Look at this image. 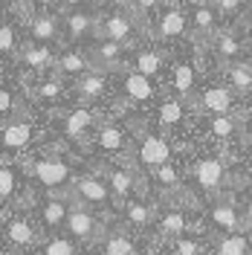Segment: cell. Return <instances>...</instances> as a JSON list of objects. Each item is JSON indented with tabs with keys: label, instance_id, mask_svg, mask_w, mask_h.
I'll return each mask as SVG.
<instances>
[{
	"label": "cell",
	"instance_id": "47",
	"mask_svg": "<svg viewBox=\"0 0 252 255\" xmlns=\"http://www.w3.org/2000/svg\"><path fill=\"white\" fill-rule=\"evenodd\" d=\"M102 3H125V0H102Z\"/></svg>",
	"mask_w": 252,
	"mask_h": 255
},
{
	"label": "cell",
	"instance_id": "3",
	"mask_svg": "<svg viewBox=\"0 0 252 255\" xmlns=\"http://www.w3.org/2000/svg\"><path fill=\"white\" fill-rule=\"evenodd\" d=\"M209 226L221 235H238V232H250L244 215L235 209V203L229 197H215L209 206Z\"/></svg>",
	"mask_w": 252,
	"mask_h": 255
},
{
	"label": "cell",
	"instance_id": "2",
	"mask_svg": "<svg viewBox=\"0 0 252 255\" xmlns=\"http://www.w3.org/2000/svg\"><path fill=\"white\" fill-rule=\"evenodd\" d=\"M70 200H76L81 206H90V209H99V212H105V209L113 206V191L108 186V180L99 174H81L76 177V183H73V189L67 194Z\"/></svg>",
	"mask_w": 252,
	"mask_h": 255
},
{
	"label": "cell",
	"instance_id": "16",
	"mask_svg": "<svg viewBox=\"0 0 252 255\" xmlns=\"http://www.w3.org/2000/svg\"><path fill=\"white\" fill-rule=\"evenodd\" d=\"M105 180H108V186H111L113 197L116 200H127L133 189H136V174L130 171V168H122V165H113V168H105Z\"/></svg>",
	"mask_w": 252,
	"mask_h": 255
},
{
	"label": "cell",
	"instance_id": "27",
	"mask_svg": "<svg viewBox=\"0 0 252 255\" xmlns=\"http://www.w3.org/2000/svg\"><path fill=\"white\" fill-rule=\"evenodd\" d=\"M238 130H241V122L235 119V113H221V116H212L209 119V133L215 139H232Z\"/></svg>",
	"mask_w": 252,
	"mask_h": 255
},
{
	"label": "cell",
	"instance_id": "15",
	"mask_svg": "<svg viewBox=\"0 0 252 255\" xmlns=\"http://www.w3.org/2000/svg\"><path fill=\"white\" fill-rule=\"evenodd\" d=\"M119 87H122V93L130 99V102H151L154 93H157V87H154V81L148 79V76H142V73H125L122 79H119Z\"/></svg>",
	"mask_w": 252,
	"mask_h": 255
},
{
	"label": "cell",
	"instance_id": "13",
	"mask_svg": "<svg viewBox=\"0 0 252 255\" xmlns=\"http://www.w3.org/2000/svg\"><path fill=\"white\" fill-rule=\"evenodd\" d=\"M99 119H96L93 108H87V105H79V108H73V111L64 116V136L67 139H81V136H87V130H93Z\"/></svg>",
	"mask_w": 252,
	"mask_h": 255
},
{
	"label": "cell",
	"instance_id": "8",
	"mask_svg": "<svg viewBox=\"0 0 252 255\" xmlns=\"http://www.w3.org/2000/svg\"><path fill=\"white\" fill-rule=\"evenodd\" d=\"M3 235H6L9 250H15V253L32 250L38 244V229H35V223L26 215H12L9 221L3 223Z\"/></svg>",
	"mask_w": 252,
	"mask_h": 255
},
{
	"label": "cell",
	"instance_id": "19",
	"mask_svg": "<svg viewBox=\"0 0 252 255\" xmlns=\"http://www.w3.org/2000/svg\"><path fill=\"white\" fill-rule=\"evenodd\" d=\"M96 29H99V20L93 15H87V12H70V15L64 17V35L70 41H84Z\"/></svg>",
	"mask_w": 252,
	"mask_h": 255
},
{
	"label": "cell",
	"instance_id": "4",
	"mask_svg": "<svg viewBox=\"0 0 252 255\" xmlns=\"http://www.w3.org/2000/svg\"><path fill=\"white\" fill-rule=\"evenodd\" d=\"M194 180L197 186L215 197H221L223 186H226V162L218 154H206L194 162Z\"/></svg>",
	"mask_w": 252,
	"mask_h": 255
},
{
	"label": "cell",
	"instance_id": "17",
	"mask_svg": "<svg viewBox=\"0 0 252 255\" xmlns=\"http://www.w3.org/2000/svg\"><path fill=\"white\" fill-rule=\"evenodd\" d=\"M70 203H67V197H49L47 203H41V226L44 229H61L67 226V218H70Z\"/></svg>",
	"mask_w": 252,
	"mask_h": 255
},
{
	"label": "cell",
	"instance_id": "18",
	"mask_svg": "<svg viewBox=\"0 0 252 255\" xmlns=\"http://www.w3.org/2000/svg\"><path fill=\"white\" fill-rule=\"evenodd\" d=\"M189 17H191L194 32H197L200 38H212V41H215V35H218V9H215V6L197 3V6H191Z\"/></svg>",
	"mask_w": 252,
	"mask_h": 255
},
{
	"label": "cell",
	"instance_id": "22",
	"mask_svg": "<svg viewBox=\"0 0 252 255\" xmlns=\"http://www.w3.org/2000/svg\"><path fill=\"white\" fill-rule=\"evenodd\" d=\"M29 32H32V41L52 44L58 38V17L52 15V12H38V15H32Z\"/></svg>",
	"mask_w": 252,
	"mask_h": 255
},
{
	"label": "cell",
	"instance_id": "41",
	"mask_svg": "<svg viewBox=\"0 0 252 255\" xmlns=\"http://www.w3.org/2000/svg\"><path fill=\"white\" fill-rule=\"evenodd\" d=\"M130 3H133V12L136 15H151L159 6V0H130Z\"/></svg>",
	"mask_w": 252,
	"mask_h": 255
},
{
	"label": "cell",
	"instance_id": "42",
	"mask_svg": "<svg viewBox=\"0 0 252 255\" xmlns=\"http://www.w3.org/2000/svg\"><path fill=\"white\" fill-rule=\"evenodd\" d=\"M0 111H3V116H12L15 113V96H12V90H3L0 93Z\"/></svg>",
	"mask_w": 252,
	"mask_h": 255
},
{
	"label": "cell",
	"instance_id": "37",
	"mask_svg": "<svg viewBox=\"0 0 252 255\" xmlns=\"http://www.w3.org/2000/svg\"><path fill=\"white\" fill-rule=\"evenodd\" d=\"M17 191V171L12 165H0V200L3 203H12V197H15Z\"/></svg>",
	"mask_w": 252,
	"mask_h": 255
},
{
	"label": "cell",
	"instance_id": "46",
	"mask_svg": "<svg viewBox=\"0 0 252 255\" xmlns=\"http://www.w3.org/2000/svg\"><path fill=\"white\" fill-rule=\"evenodd\" d=\"M247 145H250V151H252V125L247 128Z\"/></svg>",
	"mask_w": 252,
	"mask_h": 255
},
{
	"label": "cell",
	"instance_id": "31",
	"mask_svg": "<svg viewBox=\"0 0 252 255\" xmlns=\"http://www.w3.org/2000/svg\"><path fill=\"white\" fill-rule=\"evenodd\" d=\"M174 87H177L180 99H191V90H194V67L189 61L174 64Z\"/></svg>",
	"mask_w": 252,
	"mask_h": 255
},
{
	"label": "cell",
	"instance_id": "21",
	"mask_svg": "<svg viewBox=\"0 0 252 255\" xmlns=\"http://www.w3.org/2000/svg\"><path fill=\"white\" fill-rule=\"evenodd\" d=\"M125 221L133 229H148V226H157V212H154L151 203H145V200H127Z\"/></svg>",
	"mask_w": 252,
	"mask_h": 255
},
{
	"label": "cell",
	"instance_id": "11",
	"mask_svg": "<svg viewBox=\"0 0 252 255\" xmlns=\"http://www.w3.org/2000/svg\"><path fill=\"white\" fill-rule=\"evenodd\" d=\"M235 105V90L229 84H209L200 93V108L209 116H221V113H232Z\"/></svg>",
	"mask_w": 252,
	"mask_h": 255
},
{
	"label": "cell",
	"instance_id": "6",
	"mask_svg": "<svg viewBox=\"0 0 252 255\" xmlns=\"http://www.w3.org/2000/svg\"><path fill=\"white\" fill-rule=\"evenodd\" d=\"M93 148L99 154H105V157H119V154H125L130 148V136H127V130L122 125L102 122L93 133Z\"/></svg>",
	"mask_w": 252,
	"mask_h": 255
},
{
	"label": "cell",
	"instance_id": "39",
	"mask_svg": "<svg viewBox=\"0 0 252 255\" xmlns=\"http://www.w3.org/2000/svg\"><path fill=\"white\" fill-rule=\"evenodd\" d=\"M15 49H17V29H15V23H3L0 26V52L3 55H15Z\"/></svg>",
	"mask_w": 252,
	"mask_h": 255
},
{
	"label": "cell",
	"instance_id": "28",
	"mask_svg": "<svg viewBox=\"0 0 252 255\" xmlns=\"http://www.w3.org/2000/svg\"><path fill=\"white\" fill-rule=\"evenodd\" d=\"M186 119V105L183 99H165L159 105V125L162 128H180Z\"/></svg>",
	"mask_w": 252,
	"mask_h": 255
},
{
	"label": "cell",
	"instance_id": "34",
	"mask_svg": "<svg viewBox=\"0 0 252 255\" xmlns=\"http://www.w3.org/2000/svg\"><path fill=\"white\" fill-rule=\"evenodd\" d=\"M102 255H136V247H133V241L122 235V232H113L108 235V241L102 244Z\"/></svg>",
	"mask_w": 252,
	"mask_h": 255
},
{
	"label": "cell",
	"instance_id": "36",
	"mask_svg": "<svg viewBox=\"0 0 252 255\" xmlns=\"http://www.w3.org/2000/svg\"><path fill=\"white\" fill-rule=\"evenodd\" d=\"M151 177H154V183H157L159 189H165V191H177L180 189V171H177L174 162H165V165L154 168Z\"/></svg>",
	"mask_w": 252,
	"mask_h": 255
},
{
	"label": "cell",
	"instance_id": "40",
	"mask_svg": "<svg viewBox=\"0 0 252 255\" xmlns=\"http://www.w3.org/2000/svg\"><path fill=\"white\" fill-rule=\"evenodd\" d=\"M212 6L218 9V15L235 17L241 9H244V0H212Z\"/></svg>",
	"mask_w": 252,
	"mask_h": 255
},
{
	"label": "cell",
	"instance_id": "30",
	"mask_svg": "<svg viewBox=\"0 0 252 255\" xmlns=\"http://www.w3.org/2000/svg\"><path fill=\"white\" fill-rule=\"evenodd\" d=\"M133 70L142 73V76H148V79H154L162 70V55H159L157 49H139L136 58H133Z\"/></svg>",
	"mask_w": 252,
	"mask_h": 255
},
{
	"label": "cell",
	"instance_id": "9",
	"mask_svg": "<svg viewBox=\"0 0 252 255\" xmlns=\"http://www.w3.org/2000/svg\"><path fill=\"white\" fill-rule=\"evenodd\" d=\"M99 35L105 41H116V44H127L136 35V17L130 12H111L99 20Z\"/></svg>",
	"mask_w": 252,
	"mask_h": 255
},
{
	"label": "cell",
	"instance_id": "5",
	"mask_svg": "<svg viewBox=\"0 0 252 255\" xmlns=\"http://www.w3.org/2000/svg\"><path fill=\"white\" fill-rule=\"evenodd\" d=\"M64 229L70 232V238L90 244V241H96L102 235V221L96 218V209L76 203V206L70 209V218H67V226Z\"/></svg>",
	"mask_w": 252,
	"mask_h": 255
},
{
	"label": "cell",
	"instance_id": "10",
	"mask_svg": "<svg viewBox=\"0 0 252 255\" xmlns=\"http://www.w3.org/2000/svg\"><path fill=\"white\" fill-rule=\"evenodd\" d=\"M186 26H189V17H186L183 9H177V6H165L154 17V35L162 38V41H171V38L186 35Z\"/></svg>",
	"mask_w": 252,
	"mask_h": 255
},
{
	"label": "cell",
	"instance_id": "23",
	"mask_svg": "<svg viewBox=\"0 0 252 255\" xmlns=\"http://www.w3.org/2000/svg\"><path fill=\"white\" fill-rule=\"evenodd\" d=\"M122 49L125 44H116V41H99L93 49H90V61H96L99 67H105V70H116L119 61H122Z\"/></svg>",
	"mask_w": 252,
	"mask_h": 255
},
{
	"label": "cell",
	"instance_id": "35",
	"mask_svg": "<svg viewBox=\"0 0 252 255\" xmlns=\"http://www.w3.org/2000/svg\"><path fill=\"white\" fill-rule=\"evenodd\" d=\"M64 93V84L58 76H47V79H41L38 84H35V99L38 102H55V99H61Z\"/></svg>",
	"mask_w": 252,
	"mask_h": 255
},
{
	"label": "cell",
	"instance_id": "29",
	"mask_svg": "<svg viewBox=\"0 0 252 255\" xmlns=\"http://www.w3.org/2000/svg\"><path fill=\"white\" fill-rule=\"evenodd\" d=\"M215 52H218L221 61L235 64L238 55H241V41H238L232 32H218V35H215Z\"/></svg>",
	"mask_w": 252,
	"mask_h": 255
},
{
	"label": "cell",
	"instance_id": "44",
	"mask_svg": "<svg viewBox=\"0 0 252 255\" xmlns=\"http://www.w3.org/2000/svg\"><path fill=\"white\" fill-rule=\"evenodd\" d=\"M241 215H244V223H247V229H252V197L247 200V203H244V212H241Z\"/></svg>",
	"mask_w": 252,
	"mask_h": 255
},
{
	"label": "cell",
	"instance_id": "1",
	"mask_svg": "<svg viewBox=\"0 0 252 255\" xmlns=\"http://www.w3.org/2000/svg\"><path fill=\"white\" fill-rule=\"evenodd\" d=\"M29 174L32 180L41 186V189L52 191L55 197L58 194H70L73 189V165L61 157H38L29 162Z\"/></svg>",
	"mask_w": 252,
	"mask_h": 255
},
{
	"label": "cell",
	"instance_id": "33",
	"mask_svg": "<svg viewBox=\"0 0 252 255\" xmlns=\"http://www.w3.org/2000/svg\"><path fill=\"white\" fill-rule=\"evenodd\" d=\"M41 255H79V247H76V238L52 235L41 244Z\"/></svg>",
	"mask_w": 252,
	"mask_h": 255
},
{
	"label": "cell",
	"instance_id": "20",
	"mask_svg": "<svg viewBox=\"0 0 252 255\" xmlns=\"http://www.w3.org/2000/svg\"><path fill=\"white\" fill-rule=\"evenodd\" d=\"M20 58L35 73H44L47 67H52V64L58 61V58H52V47L49 44H38V41H29L23 47V52H20Z\"/></svg>",
	"mask_w": 252,
	"mask_h": 255
},
{
	"label": "cell",
	"instance_id": "49",
	"mask_svg": "<svg viewBox=\"0 0 252 255\" xmlns=\"http://www.w3.org/2000/svg\"><path fill=\"white\" fill-rule=\"evenodd\" d=\"M250 191H252V177H250Z\"/></svg>",
	"mask_w": 252,
	"mask_h": 255
},
{
	"label": "cell",
	"instance_id": "24",
	"mask_svg": "<svg viewBox=\"0 0 252 255\" xmlns=\"http://www.w3.org/2000/svg\"><path fill=\"white\" fill-rule=\"evenodd\" d=\"M252 253V238L250 232H238V235H221L215 241V255H250Z\"/></svg>",
	"mask_w": 252,
	"mask_h": 255
},
{
	"label": "cell",
	"instance_id": "32",
	"mask_svg": "<svg viewBox=\"0 0 252 255\" xmlns=\"http://www.w3.org/2000/svg\"><path fill=\"white\" fill-rule=\"evenodd\" d=\"M226 76H229V87L238 90V93H252V67L250 64H232L229 70H226Z\"/></svg>",
	"mask_w": 252,
	"mask_h": 255
},
{
	"label": "cell",
	"instance_id": "26",
	"mask_svg": "<svg viewBox=\"0 0 252 255\" xmlns=\"http://www.w3.org/2000/svg\"><path fill=\"white\" fill-rule=\"evenodd\" d=\"M105 87H108V76H105V73H87V76L79 79L76 93H79L84 102H96V99L105 96Z\"/></svg>",
	"mask_w": 252,
	"mask_h": 255
},
{
	"label": "cell",
	"instance_id": "25",
	"mask_svg": "<svg viewBox=\"0 0 252 255\" xmlns=\"http://www.w3.org/2000/svg\"><path fill=\"white\" fill-rule=\"evenodd\" d=\"M55 70H58V76H87V70H90V55H84V52H61L58 55V61H55Z\"/></svg>",
	"mask_w": 252,
	"mask_h": 255
},
{
	"label": "cell",
	"instance_id": "45",
	"mask_svg": "<svg viewBox=\"0 0 252 255\" xmlns=\"http://www.w3.org/2000/svg\"><path fill=\"white\" fill-rule=\"evenodd\" d=\"M58 3H61L64 9H73V12H76V9H79V6H84L87 0H58Z\"/></svg>",
	"mask_w": 252,
	"mask_h": 255
},
{
	"label": "cell",
	"instance_id": "48",
	"mask_svg": "<svg viewBox=\"0 0 252 255\" xmlns=\"http://www.w3.org/2000/svg\"><path fill=\"white\" fill-rule=\"evenodd\" d=\"M250 23H252V6H250Z\"/></svg>",
	"mask_w": 252,
	"mask_h": 255
},
{
	"label": "cell",
	"instance_id": "14",
	"mask_svg": "<svg viewBox=\"0 0 252 255\" xmlns=\"http://www.w3.org/2000/svg\"><path fill=\"white\" fill-rule=\"evenodd\" d=\"M189 215H186V209L183 206H168L162 215H157V232L162 238H180L183 232H189Z\"/></svg>",
	"mask_w": 252,
	"mask_h": 255
},
{
	"label": "cell",
	"instance_id": "7",
	"mask_svg": "<svg viewBox=\"0 0 252 255\" xmlns=\"http://www.w3.org/2000/svg\"><path fill=\"white\" fill-rule=\"evenodd\" d=\"M136 162L145 171H154L159 165L171 162V145L168 139H162L159 133H145L136 145Z\"/></svg>",
	"mask_w": 252,
	"mask_h": 255
},
{
	"label": "cell",
	"instance_id": "38",
	"mask_svg": "<svg viewBox=\"0 0 252 255\" xmlns=\"http://www.w3.org/2000/svg\"><path fill=\"white\" fill-rule=\"evenodd\" d=\"M171 255H203V244L191 235H180L171 241Z\"/></svg>",
	"mask_w": 252,
	"mask_h": 255
},
{
	"label": "cell",
	"instance_id": "12",
	"mask_svg": "<svg viewBox=\"0 0 252 255\" xmlns=\"http://www.w3.org/2000/svg\"><path fill=\"white\" fill-rule=\"evenodd\" d=\"M0 133H3V151H20V148H26L32 142L35 128H32L29 119L17 116V119H6Z\"/></svg>",
	"mask_w": 252,
	"mask_h": 255
},
{
	"label": "cell",
	"instance_id": "43",
	"mask_svg": "<svg viewBox=\"0 0 252 255\" xmlns=\"http://www.w3.org/2000/svg\"><path fill=\"white\" fill-rule=\"evenodd\" d=\"M52 3H55V0H26L29 12H35V9H38V12H47V9L52 6Z\"/></svg>",
	"mask_w": 252,
	"mask_h": 255
}]
</instances>
